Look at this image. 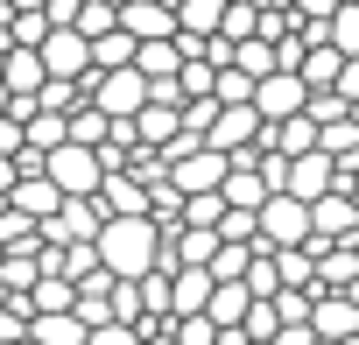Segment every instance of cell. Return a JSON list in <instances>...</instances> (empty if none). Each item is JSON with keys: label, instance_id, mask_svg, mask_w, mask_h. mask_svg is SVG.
I'll list each match as a JSON object with an SVG mask.
<instances>
[{"label": "cell", "instance_id": "cell-1", "mask_svg": "<svg viewBox=\"0 0 359 345\" xmlns=\"http://www.w3.org/2000/svg\"><path fill=\"white\" fill-rule=\"evenodd\" d=\"M162 240H169V226L155 212H113L106 233H99V254H106L113 275H148L162 261Z\"/></svg>", "mask_w": 359, "mask_h": 345}, {"label": "cell", "instance_id": "cell-2", "mask_svg": "<svg viewBox=\"0 0 359 345\" xmlns=\"http://www.w3.org/2000/svg\"><path fill=\"white\" fill-rule=\"evenodd\" d=\"M50 177L64 184V198H99L113 169H106V155L92 141H64V148H50Z\"/></svg>", "mask_w": 359, "mask_h": 345}, {"label": "cell", "instance_id": "cell-3", "mask_svg": "<svg viewBox=\"0 0 359 345\" xmlns=\"http://www.w3.org/2000/svg\"><path fill=\"white\" fill-rule=\"evenodd\" d=\"M92 99L113 113V120H134L148 99H155V78L141 64H113V71H92Z\"/></svg>", "mask_w": 359, "mask_h": 345}, {"label": "cell", "instance_id": "cell-4", "mask_svg": "<svg viewBox=\"0 0 359 345\" xmlns=\"http://www.w3.org/2000/svg\"><path fill=\"white\" fill-rule=\"evenodd\" d=\"M310 226H317V205L296 198V191H275V198L261 205V247H303Z\"/></svg>", "mask_w": 359, "mask_h": 345}, {"label": "cell", "instance_id": "cell-5", "mask_svg": "<svg viewBox=\"0 0 359 345\" xmlns=\"http://www.w3.org/2000/svg\"><path fill=\"white\" fill-rule=\"evenodd\" d=\"M338 240H359V191H331V198H317V226H310V254H324V247H338Z\"/></svg>", "mask_w": 359, "mask_h": 345}, {"label": "cell", "instance_id": "cell-6", "mask_svg": "<svg viewBox=\"0 0 359 345\" xmlns=\"http://www.w3.org/2000/svg\"><path fill=\"white\" fill-rule=\"evenodd\" d=\"M106 219H113V205L106 198H64V212L57 219H43V233L64 247V240H99L106 233Z\"/></svg>", "mask_w": 359, "mask_h": 345}, {"label": "cell", "instance_id": "cell-7", "mask_svg": "<svg viewBox=\"0 0 359 345\" xmlns=\"http://www.w3.org/2000/svg\"><path fill=\"white\" fill-rule=\"evenodd\" d=\"M43 64H50V78H92L99 64H92V36L71 22V29H50V43H43Z\"/></svg>", "mask_w": 359, "mask_h": 345}, {"label": "cell", "instance_id": "cell-8", "mask_svg": "<svg viewBox=\"0 0 359 345\" xmlns=\"http://www.w3.org/2000/svg\"><path fill=\"white\" fill-rule=\"evenodd\" d=\"M254 106H261L268 120H289V113H303V106H310V78H303L296 64H282V71H268V78H261Z\"/></svg>", "mask_w": 359, "mask_h": 345}, {"label": "cell", "instance_id": "cell-9", "mask_svg": "<svg viewBox=\"0 0 359 345\" xmlns=\"http://www.w3.org/2000/svg\"><path fill=\"white\" fill-rule=\"evenodd\" d=\"M289 191H296V198H310V205H317V198H331V191H338V155H331V148L289 155Z\"/></svg>", "mask_w": 359, "mask_h": 345}, {"label": "cell", "instance_id": "cell-10", "mask_svg": "<svg viewBox=\"0 0 359 345\" xmlns=\"http://www.w3.org/2000/svg\"><path fill=\"white\" fill-rule=\"evenodd\" d=\"M169 177L184 184V191H226V177H233V155L205 141L198 155H184V162H169Z\"/></svg>", "mask_w": 359, "mask_h": 345}, {"label": "cell", "instance_id": "cell-11", "mask_svg": "<svg viewBox=\"0 0 359 345\" xmlns=\"http://www.w3.org/2000/svg\"><path fill=\"white\" fill-rule=\"evenodd\" d=\"M15 205L29 219H57L64 212V184L50 177V169H22V184H15Z\"/></svg>", "mask_w": 359, "mask_h": 345}, {"label": "cell", "instance_id": "cell-12", "mask_svg": "<svg viewBox=\"0 0 359 345\" xmlns=\"http://www.w3.org/2000/svg\"><path fill=\"white\" fill-rule=\"evenodd\" d=\"M0 78L15 85V99H43V85H50V64H43V50L15 43V50H8V64H0Z\"/></svg>", "mask_w": 359, "mask_h": 345}, {"label": "cell", "instance_id": "cell-13", "mask_svg": "<svg viewBox=\"0 0 359 345\" xmlns=\"http://www.w3.org/2000/svg\"><path fill=\"white\" fill-rule=\"evenodd\" d=\"M85 338H92V324L78 310H43L36 331H29V345H85Z\"/></svg>", "mask_w": 359, "mask_h": 345}, {"label": "cell", "instance_id": "cell-14", "mask_svg": "<svg viewBox=\"0 0 359 345\" xmlns=\"http://www.w3.org/2000/svg\"><path fill=\"white\" fill-rule=\"evenodd\" d=\"M113 212H148V198H155V184H141L134 177V169H113V177H106V191H99Z\"/></svg>", "mask_w": 359, "mask_h": 345}, {"label": "cell", "instance_id": "cell-15", "mask_svg": "<svg viewBox=\"0 0 359 345\" xmlns=\"http://www.w3.org/2000/svg\"><path fill=\"white\" fill-rule=\"evenodd\" d=\"M148 78H176V71H184V43H176V36H155V43H141V57H134Z\"/></svg>", "mask_w": 359, "mask_h": 345}, {"label": "cell", "instance_id": "cell-16", "mask_svg": "<svg viewBox=\"0 0 359 345\" xmlns=\"http://www.w3.org/2000/svg\"><path fill=\"white\" fill-rule=\"evenodd\" d=\"M247 310H254V282H219L212 289V317L219 324H247Z\"/></svg>", "mask_w": 359, "mask_h": 345}, {"label": "cell", "instance_id": "cell-17", "mask_svg": "<svg viewBox=\"0 0 359 345\" xmlns=\"http://www.w3.org/2000/svg\"><path fill=\"white\" fill-rule=\"evenodd\" d=\"M85 345H148V331L141 324H127V317H106V324H92V338Z\"/></svg>", "mask_w": 359, "mask_h": 345}, {"label": "cell", "instance_id": "cell-18", "mask_svg": "<svg viewBox=\"0 0 359 345\" xmlns=\"http://www.w3.org/2000/svg\"><path fill=\"white\" fill-rule=\"evenodd\" d=\"M275 345H317V324H282Z\"/></svg>", "mask_w": 359, "mask_h": 345}, {"label": "cell", "instance_id": "cell-19", "mask_svg": "<svg viewBox=\"0 0 359 345\" xmlns=\"http://www.w3.org/2000/svg\"><path fill=\"white\" fill-rule=\"evenodd\" d=\"M338 92H345V99H359V57H345V78H338Z\"/></svg>", "mask_w": 359, "mask_h": 345}, {"label": "cell", "instance_id": "cell-20", "mask_svg": "<svg viewBox=\"0 0 359 345\" xmlns=\"http://www.w3.org/2000/svg\"><path fill=\"white\" fill-rule=\"evenodd\" d=\"M8 106H15V85H8V78H0V113H8Z\"/></svg>", "mask_w": 359, "mask_h": 345}]
</instances>
